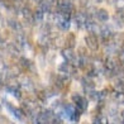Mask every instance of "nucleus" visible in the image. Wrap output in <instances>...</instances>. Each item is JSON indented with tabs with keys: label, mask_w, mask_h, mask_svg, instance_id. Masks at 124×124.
I'll return each mask as SVG.
<instances>
[{
	"label": "nucleus",
	"mask_w": 124,
	"mask_h": 124,
	"mask_svg": "<svg viewBox=\"0 0 124 124\" xmlns=\"http://www.w3.org/2000/svg\"><path fill=\"white\" fill-rule=\"evenodd\" d=\"M72 101L75 103L76 109L80 111L81 114L87 109V105H89L87 99H86L85 96H82V95H80V94H74V95H72Z\"/></svg>",
	"instance_id": "1"
},
{
	"label": "nucleus",
	"mask_w": 124,
	"mask_h": 124,
	"mask_svg": "<svg viewBox=\"0 0 124 124\" xmlns=\"http://www.w3.org/2000/svg\"><path fill=\"white\" fill-rule=\"evenodd\" d=\"M85 44L89 49L91 51H98L100 47V42H99V37L93 34V33H89L85 37Z\"/></svg>",
	"instance_id": "2"
},
{
	"label": "nucleus",
	"mask_w": 124,
	"mask_h": 124,
	"mask_svg": "<svg viewBox=\"0 0 124 124\" xmlns=\"http://www.w3.org/2000/svg\"><path fill=\"white\" fill-rule=\"evenodd\" d=\"M94 18L96 19L99 23H105L110 19V14L106 9L104 8H100V9H95L94 12Z\"/></svg>",
	"instance_id": "3"
},
{
	"label": "nucleus",
	"mask_w": 124,
	"mask_h": 124,
	"mask_svg": "<svg viewBox=\"0 0 124 124\" xmlns=\"http://www.w3.org/2000/svg\"><path fill=\"white\" fill-rule=\"evenodd\" d=\"M86 20H87V15H86L85 12H77V13L74 15V22H75V24L77 25L78 29L85 27Z\"/></svg>",
	"instance_id": "4"
},
{
	"label": "nucleus",
	"mask_w": 124,
	"mask_h": 124,
	"mask_svg": "<svg viewBox=\"0 0 124 124\" xmlns=\"http://www.w3.org/2000/svg\"><path fill=\"white\" fill-rule=\"evenodd\" d=\"M61 54H62V57H63L65 61L67 62H72L74 63V61L76 60V54L74 52V49H72L71 47H66L61 51Z\"/></svg>",
	"instance_id": "5"
},
{
	"label": "nucleus",
	"mask_w": 124,
	"mask_h": 124,
	"mask_svg": "<svg viewBox=\"0 0 124 124\" xmlns=\"http://www.w3.org/2000/svg\"><path fill=\"white\" fill-rule=\"evenodd\" d=\"M20 13H22V15H23V18L25 19V22H28V23H34V19H33V12H32L31 8L23 7L20 9Z\"/></svg>",
	"instance_id": "6"
},
{
	"label": "nucleus",
	"mask_w": 124,
	"mask_h": 124,
	"mask_svg": "<svg viewBox=\"0 0 124 124\" xmlns=\"http://www.w3.org/2000/svg\"><path fill=\"white\" fill-rule=\"evenodd\" d=\"M20 86L23 89H25V90H28V91H29V90L32 91V90L34 89V84H33V81L29 77H23L20 80Z\"/></svg>",
	"instance_id": "7"
},
{
	"label": "nucleus",
	"mask_w": 124,
	"mask_h": 124,
	"mask_svg": "<svg viewBox=\"0 0 124 124\" xmlns=\"http://www.w3.org/2000/svg\"><path fill=\"white\" fill-rule=\"evenodd\" d=\"M33 19H34V23H42L44 19V13L38 8L36 12H33Z\"/></svg>",
	"instance_id": "8"
},
{
	"label": "nucleus",
	"mask_w": 124,
	"mask_h": 124,
	"mask_svg": "<svg viewBox=\"0 0 124 124\" xmlns=\"http://www.w3.org/2000/svg\"><path fill=\"white\" fill-rule=\"evenodd\" d=\"M65 43H66V46L67 47H75L76 46V37L74 33H70L69 36H67V38L65 39Z\"/></svg>",
	"instance_id": "9"
},
{
	"label": "nucleus",
	"mask_w": 124,
	"mask_h": 124,
	"mask_svg": "<svg viewBox=\"0 0 124 124\" xmlns=\"http://www.w3.org/2000/svg\"><path fill=\"white\" fill-rule=\"evenodd\" d=\"M8 24H9V27L12 28L13 31H15V32H19V31L22 29L20 23H19L18 20H15V19H10V20H8Z\"/></svg>",
	"instance_id": "10"
},
{
	"label": "nucleus",
	"mask_w": 124,
	"mask_h": 124,
	"mask_svg": "<svg viewBox=\"0 0 124 124\" xmlns=\"http://www.w3.org/2000/svg\"><path fill=\"white\" fill-rule=\"evenodd\" d=\"M111 3L116 10H124V0H111Z\"/></svg>",
	"instance_id": "11"
},
{
	"label": "nucleus",
	"mask_w": 124,
	"mask_h": 124,
	"mask_svg": "<svg viewBox=\"0 0 124 124\" xmlns=\"http://www.w3.org/2000/svg\"><path fill=\"white\" fill-rule=\"evenodd\" d=\"M118 60L122 65H124V48H120L118 51Z\"/></svg>",
	"instance_id": "12"
},
{
	"label": "nucleus",
	"mask_w": 124,
	"mask_h": 124,
	"mask_svg": "<svg viewBox=\"0 0 124 124\" xmlns=\"http://www.w3.org/2000/svg\"><path fill=\"white\" fill-rule=\"evenodd\" d=\"M78 4H80L81 8H87L90 4V0H78Z\"/></svg>",
	"instance_id": "13"
},
{
	"label": "nucleus",
	"mask_w": 124,
	"mask_h": 124,
	"mask_svg": "<svg viewBox=\"0 0 124 124\" xmlns=\"http://www.w3.org/2000/svg\"><path fill=\"white\" fill-rule=\"evenodd\" d=\"M104 1H106V0H95V3H100V4L104 3Z\"/></svg>",
	"instance_id": "14"
},
{
	"label": "nucleus",
	"mask_w": 124,
	"mask_h": 124,
	"mask_svg": "<svg viewBox=\"0 0 124 124\" xmlns=\"http://www.w3.org/2000/svg\"><path fill=\"white\" fill-rule=\"evenodd\" d=\"M120 118H122V120H123V122H124V111H123V113H122V116H120Z\"/></svg>",
	"instance_id": "15"
}]
</instances>
